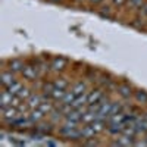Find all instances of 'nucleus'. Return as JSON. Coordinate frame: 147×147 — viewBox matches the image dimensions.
Instances as JSON below:
<instances>
[{
  "label": "nucleus",
  "instance_id": "1",
  "mask_svg": "<svg viewBox=\"0 0 147 147\" xmlns=\"http://www.w3.org/2000/svg\"><path fill=\"white\" fill-rule=\"evenodd\" d=\"M2 116L5 121H15L16 118H19V109L15 106H7V107H2Z\"/></svg>",
  "mask_w": 147,
  "mask_h": 147
},
{
  "label": "nucleus",
  "instance_id": "2",
  "mask_svg": "<svg viewBox=\"0 0 147 147\" xmlns=\"http://www.w3.org/2000/svg\"><path fill=\"white\" fill-rule=\"evenodd\" d=\"M0 81H2V85H3L5 88L10 87L13 82H16V80H15V77H13V72H12V71H5V72H2V75H0Z\"/></svg>",
  "mask_w": 147,
  "mask_h": 147
},
{
  "label": "nucleus",
  "instance_id": "3",
  "mask_svg": "<svg viewBox=\"0 0 147 147\" xmlns=\"http://www.w3.org/2000/svg\"><path fill=\"white\" fill-rule=\"evenodd\" d=\"M66 65H68V60L65 59V57H62V56H57V57H55L53 60H52V69L53 71H56V72H59V71H63L65 68H66Z\"/></svg>",
  "mask_w": 147,
  "mask_h": 147
},
{
  "label": "nucleus",
  "instance_id": "4",
  "mask_svg": "<svg viewBox=\"0 0 147 147\" xmlns=\"http://www.w3.org/2000/svg\"><path fill=\"white\" fill-rule=\"evenodd\" d=\"M103 99V91L102 90H93L90 94H87V105L99 103Z\"/></svg>",
  "mask_w": 147,
  "mask_h": 147
},
{
  "label": "nucleus",
  "instance_id": "5",
  "mask_svg": "<svg viewBox=\"0 0 147 147\" xmlns=\"http://www.w3.org/2000/svg\"><path fill=\"white\" fill-rule=\"evenodd\" d=\"M13 94H12L7 88L2 93V97H0V103H2V107H7V106H12V102H13Z\"/></svg>",
  "mask_w": 147,
  "mask_h": 147
},
{
  "label": "nucleus",
  "instance_id": "6",
  "mask_svg": "<svg viewBox=\"0 0 147 147\" xmlns=\"http://www.w3.org/2000/svg\"><path fill=\"white\" fill-rule=\"evenodd\" d=\"M22 75L25 80L28 81H34L37 78V68H32V66H24L22 69Z\"/></svg>",
  "mask_w": 147,
  "mask_h": 147
},
{
  "label": "nucleus",
  "instance_id": "7",
  "mask_svg": "<svg viewBox=\"0 0 147 147\" xmlns=\"http://www.w3.org/2000/svg\"><path fill=\"white\" fill-rule=\"evenodd\" d=\"M134 127H136L137 134H147V119H146V118L136 119V122H134Z\"/></svg>",
  "mask_w": 147,
  "mask_h": 147
},
{
  "label": "nucleus",
  "instance_id": "8",
  "mask_svg": "<svg viewBox=\"0 0 147 147\" xmlns=\"http://www.w3.org/2000/svg\"><path fill=\"white\" fill-rule=\"evenodd\" d=\"M24 66L25 65H24L21 59H12L9 62V71H12V72H22Z\"/></svg>",
  "mask_w": 147,
  "mask_h": 147
},
{
  "label": "nucleus",
  "instance_id": "9",
  "mask_svg": "<svg viewBox=\"0 0 147 147\" xmlns=\"http://www.w3.org/2000/svg\"><path fill=\"white\" fill-rule=\"evenodd\" d=\"M134 143V137H129V136H125V134H122V136L113 143V146H132Z\"/></svg>",
  "mask_w": 147,
  "mask_h": 147
},
{
  "label": "nucleus",
  "instance_id": "10",
  "mask_svg": "<svg viewBox=\"0 0 147 147\" xmlns=\"http://www.w3.org/2000/svg\"><path fill=\"white\" fill-rule=\"evenodd\" d=\"M43 118H44V112L40 107L31 109V113H30V121L31 122H40Z\"/></svg>",
  "mask_w": 147,
  "mask_h": 147
},
{
  "label": "nucleus",
  "instance_id": "11",
  "mask_svg": "<svg viewBox=\"0 0 147 147\" xmlns=\"http://www.w3.org/2000/svg\"><path fill=\"white\" fill-rule=\"evenodd\" d=\"M80 131H81V136H82V138H85V140L93 138V137L96 136V131L93 129V127H91L90 124H85V127H82Z\"/></svg>",
  "mask_w": 147,
  "mask_h": 147
},
{
  "label": "nucleus",
  "instance_id": "12",
  "mask_svg": "<svg viewBox=\"0 0 147 147\" xmlns=\"http://www.w3.org/2000/svg\"><path fill=\"white\" fill-rule=\"evenodd\" d=\"M118 93L124 97V99H129V97L132 96V88L129 87L128 84H121L118 87Z\"/></svg>",
  "mask_w": 147,
  "mask_h": 147
},
{
  "label": "nucleus",
  "instance_id": "13",
  "mask_svg": "<svg viewBox=\"0 0 147 147\" xmlns=\"http://www.w3.org/2000/svg\"><path fill=\"white\" fill-rule=\"evenodd\" d=\"M41 105V97L40 96H34V94H31L30 97H28V100H27V106L28 107H31V109H35V107H38Z\"/></svg>",
  "mask_w": 147,
  "mask_h": 147
},
{
  "label": "nucleus",
  "instance_id": "14",
  "mask_svg": "<svg viewBox=\"0 0 147 147\" xmlns=\"http://www.w3.org/2000/svg\"><path fill=\"white\" fill-rule=\"evenodd\" d=\"M97 119V112H93V110H87V112H84L82 113V122L84 124H91V122H94Z\"/></svg>",
  "mask_w": 147,
  "mask_h": 147
},
{
  "label": "nucleus",
  "instance_id": "15",
  "mask_svg": "<svg viewBox=\"0 0 147 147\" xmlns=\"http://www.w3.org/2000/svg\"><path fill=\"white\" fill-rule=\"evenodd\" d=\"M50 94H52V97H53L55 100H62L63 97H65V94H66V91H65L63 88L55 87V88H53V91H52Z\"/></svg>",
  "mask_w": 147,
  "mask_h": 147
},
{
  "label": "nucleus",
  "instance_id": "16",
  "mask_svg": "<svg viewBox=\"0 0 147 147\" xmlns=\"http://www.w3.org/2000/svg\"><path fill=\"white\" fill-rule=\"evenodd\" d=\"M90 125L93 127V129H94L96 134H97V132H102V131L105 129V125H106V124H105V121H103V119H96L94 122H91Z\"/></svg>",
  "mask_w": 147,
  "mask_h": 147
},
{
  "label": "nucleus",
  "instance_id": "17",
  "mask_svg": "<svg viewBox=\"0 0 147 147\" xmlns=\"http://www.w3.org/2000/svg\"><path fill=\"white\" fill-rule=\"evenodd\" d=\"M134 97H136V100L138 103H147V91L144 90H137L134 93Z\"/></svg>",
  "mask_w": 147,
  "mask_h": 147
},
{
  "label": "nucleus",
  "instance_id": "18",
  "mask_svg": "<svg viewBox=\"0 0 147 147\" xmlns=\"http://www.w3.org/2000/svg\"><path fill=\"white\" fill-rule=\"evenodd\" d=\"M75 97H77V94L74 93V91H66L65 97L62 99V103H63V105H71L74 100H75Z\"/></svg>",
  "mask_w": 147,
  "mask_h": 147
},
{
  "label": "nucleus",
  "instance_id": "19",
  "mask_svg": "<svg viewBox=\"0 0 147 147\" xmlns=\"http://www.w3.org/2000/svg\"><path fill=\"white\" fill-rule=\"evenodd\" d=\"M21 88H22V84H21V82H18V81H16V82H13V84L10 85V87H7V90H9L12 94H13V96H16V94L19 93V90H21Z\"/></svg>",
  "mask_w": 147,
  "mask_h": 147
},
{
  "label": "nucleus",
  "instance_id": "20",
  "mask_svg": "<svg viewBox=\"0 0 147 147\" xmlns=\"http://www.w3.org/2000/svg\"><path fill=\"white\" fill-rule=\"evenodd\" d=\"M30 96H31V93H30V90L25 88V87H22V88L19 90V93L16 94V97H19V99H28Z\"/></svg>",
  "mask_w": 147,
  "mask_h": 147
},
{
  "label": "nucleus",
  "instance_id": "21",
  "mask_svg": "<svg viewBox=\"0 0 147 147\" xmlns=\"http://www.w3.org/2000/svg\"><path fill=\"white\" fill-rule=\"evenodd\" d=\"M84 90H85V84H84V82H78V84L75 85V87H74V88H72V91H74V93H75L77 96H80V94H82V91H84Z\"/></svg>",
  "mask_w": 147,
  "mask_h": 147
},
{
  "label": "nucleus",
  "instance_id": "22",
  "mask_svg": "<svg viewBox=\"0 0 147 147\" xmlns=\"http://www.w3.org/2000/svg\"><path fill=\"white\" fill-rule=\"evenodd\" d=\"M38 107H40V109L43 110L44 113H46V112H47V113H50V112H52V105H50V103H46V102H41V105H40Z\"/></svg>",
  "mask_w": 147,
  "mask_h": 147
},
{
  "label": "nucleus",
  "instance_id": "23",
  "mask_svg": "<svg viewBox=\"0 0 147 147\" xmlns=\"http://www.w3.org/2000/svg\"><path fill=\"white\" fill-rule=\"evenodd\" d=\"M55 87H59V88H63V90H66V87H68V82H66V81H63L62 78H60L59 81H55Z\"/></svg>",
  "mask_w": 147,
  "mask_h": 147
},
{
  "label": "nucleus",
  "instance_id": "24",
  "mask_svg": "<svg viewBox=\"0 0 147 147\" xmlns=\"http://www.w3.org/2000/svg\"><path fill=\"white\" fill-rule=\"evenodd\" d=\"M129 2H131V5H132L134 7H141V6H144L143 0H129Z\"/></svg>",
  "mask_w": 147,
  "mask_h": 147
},
{
  "label": "nucleus",
  "instance_id": "25",
  "mask_svg": "<svg viewBox=\"0 0 147 147\" xmlns=\"http://www.w3.org/2000/svg\"><path fill=\"white\" fill-rule=\"evenodd\" d=\"M84 144H85V146H97L99 143H97L96 140H91V138H88V141H85Z\"/></svg>",
  "mask_w": 147,
  "mask_h": 147
},
{
  "label": "nucleus",
  "instance_id": "26",
  "mask_svg": "<svg viewBox=\"0 0 147 147\" xmlns=\"http://www.w3.org/2000/svg\"><path fill=\"white\" fill-rule=\"evenodd\" d=\"M112 2L115 3V5H118V6H122L125 3V0H112Z\"/></svg>",
  "mask_w": 147,
  "mask_h": 147
},
{
  "label": "nucleus",
  "instance_id": "27",
  "mask_svg": "<svg viewBox=\"0 0 147 147\" xmlns=\"http://www.w3.org/2000/svg\"><path fill=\"white\" fill-rule=\"evenodd\" d=\"M143 10H144V13L147 15V3H144V6H143Z\"/></svg>",
  "mask_w": 147,
  "mask_h": 147
},
{
  "label": "nucleus",
  "instance_id": "28",
  "mask_svg": "<svg viewBox=\"0 0 147 147\" xmlns=\"http://www.w3.org/2000/svg\"><path fill=\"white\" fill-rule=\"evenodd\" d=\"M90 2H91V3H94V5H97V3H100L102 0H90Z\"/></svg>",
  "mask_w": 147,
  "mask_h": 147
},
{
  "label": "nucleus",
  "instance_id": "29",
  "mask_svg": "<svg viewBox=\"0 0 147 147\" xmlns=\"http://www.w3.org/2000/svg\"><path fill=\"white\" fill-rule=\"evenodd\" d=\"M50 2H55V3H57V2H60V0H50Z\"/></svg>",
  "mask_w": 147,
  "mask_h": 147
},
{
  "label": "nucleus",
  "instance_id": "30",
  "mask_svg": "<svg viewBox=\"0 0 147 147\" xmlns=\"http://www.w3.org/2000/svg\"><path fill=\"white\" fill-rule=\"evenodd\" d=\"M144 118H146V119H147V112H146V113H144Z\"/></svg>",
  "mask_w": 147,
  "mask_h": 147
},
{
  "label": "nucleus",
  "instance_id": "31",
  "mask_svg": "<svg viewBox=\"0 0 147 147\" xmlns=\"http://www.w3.org/2000/svg\"><path fill=\"white\" fill-rule=\"evenodd\" d=\"M146 141H147V134H146Z\"/></svg>",
  "mask_w": 147,
  "mask_h": 147
}]
</instances>
